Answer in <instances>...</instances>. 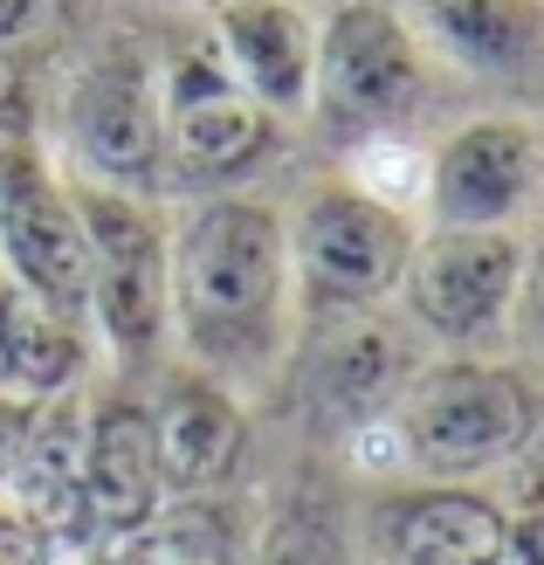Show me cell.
I'll return each instance as SVG.
<instances>
[{
	"label": "cell",
	"instance_id": "cell-3",
	"mask_svg": "<svg viewBox=\"0 0 544 565\" xmlns=\"http://www.w3.org/2000/svg\"><path fill=\"white\" fill-rule=\"evenodd\" d=\"M310 83H318V118L338 146H359V138L399 131L427 97V63L414 28L393 8H372V0H345L324 35H318V63H310Z\"/></svg>",
	"mask_w": 544,
	"mask_h": 565
},
{
	"label": "cell",
	"instance_id": "cell-32",
	"mask_svg": "<svg viewBox=\"0 0 544 565\" xmlns=\"http://www.w3.org/2000/svg\"><path fill=\"white\" fill-rule=\"evenodd\" d=\"M393 565H399V558H393Z\"/></svg>",
	"mask_w": 544,
	"mask_h": 565
},
{
	"label": "cell",
	"instance_id": "cell-12",
	"mask_svg": "<svg viewBox=\"0 0 544 565\" xmlns=\"http://www.w3.org/2000/svg\"><path fill=\"white\" fill-rule=\"evenodd\" d=\"M166 503L159 448H152V407L104 401L83 420V531L125 539Z\"/></svg>",
	"mask_w": 544,
	"mask_h": 565
},
{
	"label": "cell",
	"instance_id": "cell-18",
	"mask_svg": "<svg viewBox=\"0 0 544 565\" xmlns=\"http://www.w3.org/2000/svg\"><path fill=\"white\" fill-rule=\"evenodd\" d=\"M407 373H414L407 338H399L393 324H380V318H365V324H352L324 352V365H318V407L338 420V428L386 420V407H393V393L407 386Z\"/></svg>",
	"mask_w": 544,
	"mask_h": 565
},
{
	"label": "cell",
	"instance_id": "cell-17",
	"mask_svg": "<svg viewBox=\"0 0 544 565\" xmlns=\"http://www.w3.org/2000/svg\"><path fill=\"white\" fill-rule=\"evenodd\" d=\"M83 373V338L70 318L42 310L14 276H0V393L14 401H55Z\"/></svg>",
	"mask_w": 544,
	"mask_h": 565
},
{
	"label": "cell",
	"instance_id": "cell-2",
	"mask_svg": "<svg viewBox=\"0 0 544 565\" xmlns=\"http://www.w3.org/2000/svg\"><path fill=\"white\" fill-rule=\"evenodd\" d=\"M386 428L399 441V462H414L427 476H476L531 448L537 393L510 365L441 359L407 373V386L386 407Z\"/></svg>",
	"mask_w": 544,
	"mask_h": 565
},
{
	"label": "cell",
	"instance_id": "cell-11",
	"mask_svg": "<svg viewBox=\"0 0 544 565\" xmlns=\"http://www.w3.org/2000/svg\"><path fill=\"white\" fill-rule=\"evenodd\" d=\"M414 42L497 90H544V0H407Z\"/></svg>",
	"mask_w": 544,
	"mask_h": 565
},
{
	"label": "cell",
	"instance_id": "cell-13",
	"mask_svg": "<svg viewBox=\"0 0 544 565\" xmlns=\"http://www.w3.org/2000/svg\"><path fill=\"white\" fill-rule=\"evenodd\" d=\"M152 448H159V476L173 497L227 490L248 456V420L214 373H180L166 380L152 407Z\"/></svg>",
	"mask_w": 544,
	"mask_h": 565
},
{
	"label": "cell",
	"instance_id": "cell-27",
	"mask_svg": "<svg viewBox=\"0 0 544 565\" xmlns=\"http://www.w3.org/2000/svg\"><path fill=\"white\" fill-rule=\"evenodd\" d=\"M510 565H544V503H537V518L518 531V558Z\"/></svg>",
	"mask_w": 544,
	"mask_h": 565
},
{
	"label": "cell",
	"instance_id": "cell-31",
	"mask_svg": "<svg viewBox=\"0 0 544 565\" xmlns=\"http://www.w3.org/2000/svg\"><path fill=\"white\" fill-rule=\"evenodd\" d=\"M537 146H544V131H537Z\"/></svg>",
	"mask_w": 544,
	"mask_h": 565
},
{
	"label": "cell",
	"instance_id": "cell-16",
	"mask_svg": "<svg viewBox=\"0 0 544 565\" xmlns=\"http://www.w3.org/2000/svg\"><path fill=\"white\" fill-rule=\"evenodd\" d=\"M83 414L76 401H35V420H28V441L8 469L14 483V511L35 518L49 539H83Z\"/></svg>",
	"mask_w": 544,
	"mask_h": 565
},
{
	"label": "cell",
	"instance_id": "cell-19",
	"mask_svg": "<svg viewBox=\"0 0 544 565\" xmlns=\"http://www.w3.org/2000/svg\"><path fill=\"white\" fill-rule=\"evenodd\" d=\"M248 524L221 490H200L180 503H159V511L125 531L118 565H242Z\"/></svg>",
	"mask_w": 544,
	"mask_h": 565
},
{
	"label": "cell",
	"instance_id": "cell-4",
	"mask_svg": "<svg viewBox=\"0 0 544 565\" xmlns=\"http://www.w3.org/2000/svg\"><path fill=\"white\" fill-rule=\"evenodd\" d=\"M282 242H290V282L310 310H372L399 290L414 228L399 207L359 186H318L297 207V228H282Z\"/></svg>",
	"mask_w": 544,
	"mask_h": 565
},
{
	"label": "cell",
	"instance_id": "cell-24",
	"mask_svg": "<svg viewBox=\"0 0 544 565\" xmlns=\"http://www.w3.org/2000/svg\"><path fill=\"white\" fill-rule=\"evenodd\" d=\"M524 318V338L531 345H544V242H537V256H524V276H518V303H510Z\"/></svg>",
	"mask_w": 544,
	"mask_h": 565
},
{
	"label": "cell",
	"instance_id": "cell-8",
	"mask_svg": "<svg viewBox=\"0 0 544 565\" xmlns=\"http://www.w3.org/2000/svg\"><path fill=\"white\" fill-rule=\"evenodd\" d=\"M63 138L83 159V173H97L104 186H146L166 152H159V76L146 70V55L110 49L70 83L63 97Z\"/></svg>",
	"mask_w": 544,
	"mask_h": 565
},
{
	"label": "cell",
	"instance_id": "cell-9",
	"mask_svg": "<svg viewBox=\"0 0 544 565\" xmlns=\"http://www.w3.org/2000/svg\"><path fill=\"white\" fill-rule=\"evenodd\" d=\"M0 256H8V276L42 310H55L70 324L90 318V242H83L70 186H55L35 152H21L14 186L0 201Z\"/></svg>",
	"mask_w": 544,
	"mask_h": 565
},
{
	"label": "cell",
	"instance_id": "cell-30",
	"mask_svg": "<svg viewBox=\"0 0 544 565\" xmlns=\"http://www.w3.org/2000/svg\"><path fill=\"white\" fill-rule=\"evenodd\" d=\"M166 8H200V0H166Z\"/></svg>",
	"mask_w": 544,
	"mask_h": 565
},
{
	"label": "cell",
	"instance_id": "cell-26",
	"mask_svg": "<svg viewBox=\"0 0 544 565\" xmlns=\"http://www.w3.org/2000/svg\"><path fill=\"white\" fill-rule=\"evenodd\" d=\"M28 420H35V401H14V393H0V483H8V469L28 441Z\"/></svg>",
	"mask_w": 544,
	"mask_h": 565
},
{
	"label": "cell",
	"instance_id": "cell-20",
	"mask_svg": "<svg viewBox=\"0 0 544 565\" xmlns=\"http://www.w3.org/2000/svg\"><path fill=\"white\" fill-rule=\"evenodd\" d=\"M359 193H372V201H386V207H399L407 214V201L414 193H427V159L414 152V146H399L393 131H380V138H359V180H352Z\"/></svg>",
	"mask_w": 544,
	"mask_h": 565
},
{
	"label": "cell",
	"instance_id": "cell-5",
	"mask_svg": "<svg viewBox=\"0 0 544 565\" xmlns=\"http://www.w3.org/2000/svg\"><path fill=\"white\" fill-rule=\"evenodd\" d=\"M76 221L90 242V310L125 359H152L166 338V235L118 186H76Z\"/></svg>",
	"mask_w": 544,
	"mask_h": 565
},
{
	"label": "cell",
	"instance_id": "cell-10",
	"mask_svg": "<svg viewBox=\"0 0 544 565\" xmlns=\"http://www.w3.org/2000/svg\"><path fill=\"white\" fill-rule=\"evenodd\" d=\"M544 186V146L524 118H469L427 166V201L441 228H510Z\"/></svg>",
	"mask_w": 544,
	"mask_h": 565
},
{
	"label": "cell",
	"instance_id": "cell-23",
	"mask_svg": "<svg viewBox=\"0 0 544 565\" xmlns=\"http://www.w3.org/2000/svg\"><path fill=\"white\" fill-rule=\"evenodd\" d=\"M49 552H55V539L8 503V511H0V565H49Z\"/></svg>",
	"mask_w": 544,
	"mask_h": 565
},
{
	"label": "cell",
	"instance_id": "cell-14",
	"mask_svg": "<svg viewBox=\"0 0 544 565\" xmlns=\"http://www.w3.org/2000/svg\"><path fill=\"white\" fill-rule=\"evenodd\" d=\"M214 49L263 110H303L310 104L318 28H310V14L290 8V0H221Z\"/></svg>",
	"mask_w": 544,
	"mask_h": 565
},
{
	"label": "cell",
	"instance_id": "cell-25",
	"mask_svg": "<svg viewBox=\"0 0 544 565\" xmlns=\"http://www.w3.org/2000/svg\"><path fill=\"white\" fill-rule=\"evenodd\" d=\"M0 131L8 138L28 131V76H21L14 55H0Z\"/></svg>",
	"mask_w": 544,
	"mask_h": 565
},
{
	"label": "cell",
	"instance_id": "cell-29",
	"mask_svg": "<svg viewBox=\"0 0 544 565\" xmlns=\"http://www.w3.org/2000/svg\"><path fill=\"white\" fill-rule=\"evenodd\" d=\"M531 441H537V448H531V497L544 503V435H531Z\"/></svg>",
	"mask_w": 544,
	"mask_h": 565
},
{
	"label": "cell",
	"instance_id": "cell-1",
	"mask_svg": "<svg viewBox=\"0 0 544 565\" xmlns=\"http://www.w3.org/2000/svg\"><path fill=\"white\" fill-rule=\"evenodd\" d=\"M166 324L207 373H263L290 324V242L263 201H207L166 242Z\"/></svg>",
	"mask_w": 544,
	"mask_h": 565
},
{
	"label": "cell",
	"instance_id": "cell-28",
	"mask_svg": "<svg viewBox=\"0 0 544 565\" xmlns=\"http://www.w3.org/2000/svg\"><path fill=\"white\" fill-rule=\"evenodd\" d=\"M21 152H28V146H14V138L0 131V201H8V186H14V166H21Z\"/></svg>",
	"mask_w": 544,
	"mask_h": 565
},
{
	"label": "cell",
	"instance_id": "cell-15",
	"mask_svg": "<svg viewBox=\"0 0 544 565\" xmlns=\"http://www.w3.org/2000/svg\"><path fill=\"white\" fill-rule=\"evenodd\" d=\"M386 552L399 565H510L518 558V531L490 497L469 490H414L386 503Z\"/></svg>",
	"mask_w": 544,
	"mask_h": 565
},
{
	"label": "cell",
	"instance_id": "cell-21",
	"mask_svg": "<svg viewBox=\"0 0 544 565\" xmlns=\"http://www.w3.org/2000/svg\"><path fill=\"white\" fill-rule=\"evenodd\" d=\"M70 21H76V0H0V55H14V63L49 55L70 35Z\"/></svg>",
	"mask_w": 544,
	"mask_h": 565
},
{
	"label": "cell",
	"instance_id": "cell-6",
	"mask_svg": "<svg viewBox=\"0 0 544 565\" xmlns=\"http://www.w3.org/2000/svg\"><path fill=\"white\" fill-rule=\"evenodd\" d=\"M276 110H263L221 49H180L159 76V152L186 180H242L276 146Z\"/></svg>",
	"mask_w": 544,
	"mask_h": 565
},
{
	"label": "cell",
	"instance_id": "cell-7",
	"mask_svg": "<svg viewBox=\"0 0 544 565\" xmlns=\"http://www.w3.org/2000/svg\"><path fill=\"white\" fill-rule=\"evenodd\" d=\"M518 276H524V248L510 228H435L407 248L399 290H407V310L427 338L476 345L510 318Z\"/></svg>",
	"mask_w": 544,
	"mask_h": 565
},
{
	"label": "cell",
	"instance_id": "cell-22",
	"mask_svg": "<svg viewBox=\"0 0 544 565\" xmlns=\"http://www.w3.org/2000/svg\"><path fill=\"white\" fill-rule=\"evenodd\" d=\"M263 565H338V531H331V518L290 511V518L269 531Z\"/></svg>",
	"mask_w": 544,
	"mask_h": 565
}]
</instances>
